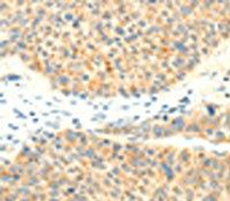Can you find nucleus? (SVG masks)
I'll use <instances>...</instances> for the list:
<instances>
[{"label": "nucleus", "mask_w": 230, "mask_h": 201, "mask_svg": "<svg viewBox=\"0 0 230 201\" xmlns=\"http://www.w3.org/2000/svg\"><path fill=\"white\" fill-rule=\"evenodd\" d=\"M3 53L81 97L158 93L230 36V3L1 1Z\"/></svg>", "instance_id": "obj_1"}]
</instances>
